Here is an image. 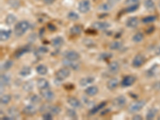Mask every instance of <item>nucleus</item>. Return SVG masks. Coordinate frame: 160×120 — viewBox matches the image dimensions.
<instances>
[{"instance_id":"nucleus-24","label":"nucleus","mask_w":160,"mask_h":120,"mask_svg":"<svg viewBox=\"0 0 160 120\" xmlns=\"http://www.w3.org/2000/svg\"><path fill=\"white\" fill-rule=\"evenodd\" d=\"M17 21V18L15 16V15H13V14H9V15H7V17H6L5 19V22L6 24L8 25V26H11L14 23H15Z\"/></svg>"},{"instance_id":"nucleus-30","label":"nucleus","mask_w":160,"mask_h":120,"mask_svg":"<svg viewBox=\"0 0 160 120\" xmlns=\"http://www.w3.org/2000/svg\"><path fill=\"white\" fill-rule=\"evenodd\" d=\"M123 47V43L119 41H114V42H111V44L109 45V48L112 51H117V50L121 49V47Z\"/></svg>"},{"instance_id":"nucleus-14","label":"nucleus","mask_w":160,"mask_h":120,"mask_svg":"<svg viewBox=\"0 0 160 120\" xmlns=\"http://www.w3.org/2000/svg\"><path fill=\"white\" fill-rule=\"evenodd\" d=\"M126 27H129V28H135V27H138V18L135 17V16L130 17L126 21Z\"/></svg>"},{"instance_id":"nucleus-34","label":"nucleus","mask_w":160,"mask_h":120,"mask_svg":"<svg viewBox=\"0 0 160 120\" xmlns=\"http://www.w3.org/2000/svg\"><path fill=\"white\" fill-rule=\"evenodd\" d=\"M157 19V17L155 15H149V16H146L145 18H143L142 19V22L145 24H148V23H151V22H155V20Z\"/></svg>"},{"instance_id":"nucleus-49","label":"nucleus","mask_w":160,"mask_h":120,"mask_svg":"<svg viewBox=\"0 0 160 120\" xmlns=\"http://www.w3.org/2000/svg\"><path fill=\"white\" fill-rule=\"evenodd\" d=\"M120 1V0H107V2L109 3H111V5H115L116 3H118Z\"/></svg>"},{"instance_id":"nucleus-27","label":"nucleus","mask_w":160,"mask_h":120,"mask_svg":"<svg viewBox=\"0 0 160 120\" xmlns=\"http://www.w3.org/2000/svg\"><path fill=\"white\" fill-rule=\"evenodd\" d=\"M36 71L37 73L40 75H45L48 72V70H47V67L45 65L40 64V65L36 66Z\"/></svg>"},{"instance_id":"nucleus-42","label":"nucleus","mask_w":160,"mask_h":120,"mask_svg":"<svg viewBox=\"0 0 160 120\" xmlns=\"http://www.w3.org/2000/svg\"><path fill=\"white\" fill-rule=\"evenodd\" d=\"M67 115L68 117H70V119H76L77 118L76 112L74 110H71V109H69V110H67Z\"/></svg>"},{"instance_id":"nucleus-10","label":"nucleus","mask_w":160,"mask_h":120,"mask_svg":"<svg viewBox=\"0 0 160 120\" xmlns=\"http://www.w3.org/2000/svg\"><path fill=\"white\" fill-rule=\"evenodd\" d=\"M65 59L72 60V61H77L80 58V54L75 51H68L64 54Z\"/></svg>"},{"instance_id":"nucleus-56","label":"nucleus","mask_w":160,"mask_h":120,"mask_svg":"<svg viewBox=\"0 0 160 120\" xmlns=\"http://www.w3.org/2000/svg\"><path fill=\"white\" fill-rule=\"evenodd\" d=\"M2 119L3 120H12L13 119L10 117V116H9V117H8V116H4V117L2 118Z\"/></svg>"},{"instance_id":"nucleus-11","label":"nucleus","mask_w":160,"mask_h":120,"mask_svg":"<svg viewBox=\"0 0 160 120\" xmlns=\"http://www.w3.org/2000/svg\"><path fill=\"white\" fill-rule=\"evenodd\" d=\"M67 102L73 108H80L82 107L81 102L78 98H75V97H68L67 99Z\"/></svg>"},{"instance_id":"nucleus-33","label":"nucleus","mask_w":160,"mask_h":120,"mask_svg":"<svg viewBox=\"0 0 160 120\" xmlns=\"http://www.w3.org/2000/svg\"><path fill=\"white\" fill-rule=\"evenodd\" d=\"M143 39H144V35H143V33L138 32V33H136V34L134 35L133 38H132V40H133L134 42L138 43V42H140L141 41H143Z\"/></svg>"},{"instance_id":"nucleus-7","label":"nucleus","mask_w":160,"mask_h":120,"mask_svg":"<svg viewBox=\"0 0 160 120\" xmlns=\"http://www.w3.org/2000/svg\"><path fill=\"white\" fill-rule=\"evenodd\" d=\"M126 103V98L123 95H120L119 97H116L114 98L113 102H112V104L114 107L117 108H122L125 107Z\"/></svg>"},{"instance_id":"nucleus-32","label":"nucleus","mask_w":160,"mask_h":120,"mask_svg":"<svg viewBox=\"0 0 160 120\" xmlns=\"http://www.w3.org/2000/svg\"><path fill=\"white\" fill-rule=\"evenodd\" d=\"M156 115H157V110L155 108H150V110H148L147 116H146V119L148 120L153 119L156 116Z\"/></svg>"},{"instance_id":"nucleus-52","label":"nucleus","mask_w":160,"mask_h":120,"mask_svg":"<svg viewBox=\"0 0 160 120\" xmlns=\"http://www.w3.org/2000/svg\"><path fill=\"white\" fill-rule=\"evenodd\" d=\"M154 31H155V27H149V28H148V29L146 31H147V34H150V33H152Z\"/></svg>"},{"instance_id":"nucleus-25","label":"nucleus","mask_w":160,"mask_h":120,"mask_svg":"<svg viewBox=\"0 0 160 120\" xmlns=\"http://www.w3.org/2000/svg\"><path fill=\"white\" fill-rule=\"evenodd\" d=\"M106 105H107V103H106V102H102V103L97 105L96 107H94L90 110V115H95V114L98 113L100 110H102L104 107H106Z\"/></svg>"},{"instance_id":"nucleus-26","label":"nucleus","mask_w":160,"mask_h":120,"mask_svg":"<svg viewBox=\"0 0 160 120\" xmlns=\"http://www.w3.org/2000/svg\"><path fill=\"white\" fill-rule=\"evenodd\" d=\"M51 42H52V45H53V47H61V46H62V45L63 44V42H64V40H63V39L62 38V37L58 36V37H56V38H55V39H52V41H51Z\"/></svg>"},{"instance_id":"nucleus-36","label":"nucleus","mask_w":160,"mask_h":120,"mask_svg":"<svg viewBox=\"0 0 160 120\" xmlns=\"http://www.w3.org/2000/svg\"><path fill=\"white\" fill-rule=\"evenodd\" d=\"M79 15H78L76 12H75V11H70V12L68 13L67 19H70V21L75 22V21H77V20L79 19Z\"/></svg>"},{"instance_id":"nucleus-1","label":"nucleus","mask_w":160,"mask_h":120,"mask_svg":"<svg viewBox=\"0 0 160 120\" xmlns=\"http://www.w3.org/2000/svg\"><path fill=\"white\" fill-rule=\"evenodd\" d=\"M29 28L30 22L28 21H26V20L20 21V22H17L15 26L14 32H15V34L16 36L21 37L29 30Z\"/></svg>"},{"instance_id":"nucleus-44","label":"nucleus","mask_w":160,"mask_h":120,"mask_svg":"<svg viewBox=\"0 0 160 120\" xmlns=\"http://www.w3.org/2000/svg\"><path fill=\"white\" fill-rule=\"evenodd\" d=\"M112 57V54H110V53H102L99 55V59H102V60H107V59H111Z\"/></svg>"},{"instance_id":"nucleus-58","label":"nucleus","mask_w":160,"mask_h":120,"mask_svg":"<svg viewBox=\"0 0 160 120\" xmlns=\"http://www.w3.org/2000/svg\"><path fill=\"white\" fill-rule=\"evenodd\" d=\"M159 7L160 8V1H159Z\"/></svg>"},{"instance_id":"nucleus-21","label":"nucleus","mask_w":160,"mask_h":120,"mask_svg":"<svg viewBox=\"0 0 160 120\" xmlns=\"http://www.w3.org/2000/svg\"><path fill=\"white\" fill-rule=\"evenodd\" d=\"M99 92V89L96 86H89L85 90V94L88 96H95V95H97Z\"/></svg>"},{"instance_id":"nucleus-28","label":"nucleus","mask_w":160,"mask_h":120,"mask_svg":"<svg viewBox=\"0 0 160 120\" xmlns=\"http://www.w3.org/2000/svg\"><path fill=\"white\" fill-rule=\"evenodd\" d=\"M144 7L148 10H152L155 9V3L153 0H145L144 3H143Z\"/></svg>"},{"instance_id":"nucleus-31","label":"nucleus","mask_w":160,"mask_h":120,"mask_svg":"<svg viewBox=\"0 0 160 120\" xmlns=\"http://www.w3.org/2000/svg\"><path fill=\"white\" fill-rule=\"evenodd\" d=\"M70 32L72 35H79V34H81V32H82V28H81V27H79V26H78V25H75V26H73V27L70 28Z\"/></svg>"},{"instance_id":"nucleus-38","label":"nucleus","mask_w":160,"mask_h":120,"mask_svg":"<svg viewBox=\"0 0 160 120\" xmlns=\"http://www.w3.org/2000/svg\"><path fill=\"white\" fill-rule=\"evenodd\" d=\"M138 7H139V3H137V4H134V5L127 6V8L125 10V12L126 13H132L135 12L136 10H138Z\"/></svg>"},{"instance_id":"nucleus-53","label":"nucleus","mask_w":160,"mask_h":120,"mask_svg":"<svg viewBox=\"0 0 160 120\" xmlns=\"http://www.w3.org/2000/svg\"><path fill=\"white\" fill-rule=\"evenodd\" d=\"M55 1V0H43L44 3H46V4H47V5H50L51 3H53Z\"/></svg>"},{"instance_id":"nucleus-18","label":"nucleus","mask_w":160,"mask_h":120,"mask_svg":"<svg viewBox=\"0 0 160 120\" xmlns=\"http://www.w3.org/2000/svg\"><path fill=\"white\" fill-rule=\"evenodd\" d=\"M11 31L10 30H1L0 31V40L1 41H7L10 39Z\"/></svg>"},{"instance_id":"nucleus-2","label":"nucleus","mask_w":160,"mask_h":120,"mask_svg":"<svg viewBox=\"0 0 160 120\" xmlns=\"http://www.w3.org/2000/svg\"><path fill=\"white\" fill-rule=\"evenodd\" d=\"M70 75V69L66 66L65 68L59 69L58 71H56L55 73V78L54 80V83H55L56 84H60L62 82L68 78Z\"/></svg>"},{"instance_id":"nucleus-50","label":"nucleus","mask_w":160,"mask_h":120,"mask_svg":"<svg viewBox=\"0 0 160 120\" xmlns=\"http://www.w3.org/2000/svg\"><path fill=\"white\" fill-rule=\"evenodd\" d=\"M132 119L133 120H141V119H143V117H142V116H141V115H135V116H133Z\"/></svg>"},{"instance_id":"nucleus-13","label":"nucleus","mask_w":160,"mask_h":120,"mask_svg":"<svg viewBox=\"0 0 160 120\" xmlns=\"http://www.w3.org/2000/svg\"><path fill=\"white\" fill-rule=\"evenodd\" d=\"M22 112H23L24 115H28V116H32V115H34L36 113V108L34 105H31V104L27 105L23 108Z\"/></svg>"},{"instance_id":"nucleus-57","label":"nucleus","mask_w":160,"mask_h":120,"mask_svg":"<svg viewBox=\"0 0 160 120\" xmlns=\"http://www.w3.org/2000/svg\"><path fill=\"white\" fill-rule=\"evenodd\" d=\"M155 54H157V55H160V46L158 47L157 49H156V51H155Z\"/></svg>"},{"instance_id":"nucleus-15","label":"nucleus","mask_w":160,"mask_h":120,"mask_svg":"<svg viewBox=\"0 0 160 120\" xmlns=\"http://www.w3.org/2000/svg\"><path fill=\"white\" fill-rule=\"evenodd\" d=\"M10 83V77L7 74H2L0 76V83H1V87H5L8 86Z\"/></svg>"},{"instance_id":"nucleus-47","label":"nucleus","mask_w":160,"mask_h":120,"mask_svg":"<svg viewBox=\"0 0 160 120\" xmlns=\"http://www.w3.org/2000/svg\"><path fill=\"white\" fill-rule=\"evenodd\" d=\"M43 119L45 120H51L53 119V115L51 112H46L43 115Z\"/></svg>"},{"instance_id":"nucleus-19","label":"nucleus","mask_w":160,"mask_h":120,"mask_svg":"<svg viewBox=\"0 0 160 120\" xmlns=\"http://www.w3.org/2000/svg\"><path fill=\"white\" fill-rule=\"evenodd\" d=\"M119 85V79L117 78H112L107 82V86L109 90H114Z\"/></svg>"},{"instance_id":"nucleus-4","label":"nucleus","mask_w":160,"mask_h":120,"mask_svg":"<svg viewBox=\"0 0 160 120\" xmlns=\"http://www.w3.org/2000/svg\"><path fill=\"white\" fill-rule=\"evenodd\" d=\"M78 10L82 14H86L90 10V2L89 0H82L78 4Z\"/></svg>"},{"instance_id":"nucleus-23","label":"nucleus","mask_w":160,"mask_h":120,"mask_svg":"<svg viewBox=\"0 0 160 120\" xmlns=\"http://www.w3.org/2000/svg\"><path fill=\"white\" fill-rule=\"evenodd\" d=\"M8 115L9 116L12 118L13 119H18V118L19 117V111L18 110L17 108H15V107H10L8 109Z\"/></svg>"},{"instance_id":"nucleus-8","label":"nucleus","mask_w":160,"mask_h":120,"mask_svg":"<svg viewBox=\"0 0 160 120\" xmlns=\"http://www.w3.org/2000/svg\"><path fill=\"white\" fill-rule=\"evenodd\" d=\"M40 95L46 101H51L54 98V97H55L54 92L49 88L40 90Z\"/></svg>"},{"instance_id":"nucleus-37","label":"nucleus","mask_w":160,"mask_h":120,"mask_svg":"<svg viewBox=\"0 0 160 120\" xmlns=\"http://www.w3.org/2000/svg\"><path fill=\"white\" fill-rule=\"evenodd\" d=\"M13 65V62L11 60H7L2 64V66H1V69H2V71H7Z\"/></svg>"},{"instance_id":"nucleus-9","label":"nucleus","mask_w":160,"mask_h":120,"mask_svg":"<svg viewBox=\"0 0 160 120\" xmlns=\"http://www.w3.org/2000/svg\"><path fill=\"white\" fill-rule=\"evenodd\" d=\"M135 82V77L133 75H127L122 80L121 86L123 87H128L133 85Z\"/></svg>"},{"instance_id":"nucleus-6","label":"nucleus","mask_w":160,"mask_h":120,"mask_svg":"<svg viewBox=\"0 0 160 120\" xmlns=\"http://www.w3.org/2000/svg\"><path fill=\"white\" fill-rule=\"evenodd\" d=\"M146 61L145 57L143 56V54H138L137 55L135 56V58L132 60V66L135 68H138V67H140L141 66H143L144 63Z\"/></svg>"},{"instance_id":"nucleus-55","label":"nucleus","mask_w":160,"mask_h":120,"mask_svg":"<svg viewBox=\"0 0 160 120\" xmlns=\"http://www.w3.org/2000/svg\"><path fill=\"white\" fill-rule=\"evenodd\" d=\"M47 27H48V28L50 29V31H55V27H54V26L52 24H49L48 26H47Z\"/></svg>"},{"instance_id":"nucleus-29","label":"nucleus","mask_w":160,"mask_h":120,"mask_svg":"<svg viewBox=\"0 0 160 120\" xmlns=\"http://www.w3.org/2000/svg\"><path fill=\"white\" fill-rule=\"evenodd\" d=\"M31 74V68L30 66H23L19 71L20 76L22 77H27Z\"/></svg>"},{"instance_id":"nucleus-20","label":"nucleus","mask_w":160,"mask_h":120,"mask_svg":"<svg viewBox=\"0 0 160 120\" xmlns=\"http://www.w3.org/2000/svg\"><path fill=\"white\" fill-rule=\"evenodd\" d=\"M112 8H113V5H111V3L107 2V3H101V4L98 7V10H101L102 12H108V11L111 10Z\"/></svg>"},{"instance_id":"nucleus-39","label":"nucleus","mask_w":160,"mask_h":120,"mask_svg":"<svg viewBox=\"0 0 160 120\" xmlns=\"http://www.w3.org/2000/svg\"><path fill=\"white\" fill-rule=\"evenodd\" d=\"M49 110L53 115H57L60 113L61 109L58 106H51V107H49Z\"/></svg>"},{"instance_id":"nucleus-41","label":"nucleus","mask_w":160,"mask_h":120,"mask_svg":"<svg viewBox=\"0 0 160 120\" xmlns=\"http://www.w3.org/2000/svg\"><path fill=\"white\" fill-rule=\"evenodd\" d=\"M11 100V96L9 95H4L1 97V103L2 104H7Z\"/></svg>"},{"instance_id":"nucleus-5","label":"nucleus","mask_w":160,"mask_h":120,"mask_svg":"<svg viewBox=\"0 0 160 120\" xmlns=\"http://www.w3.org/2000/svg\"><path fill=\"white\" fill-rule=\"evenodd\" d=\"M110 27H111V25H110L109 22H107L98 21V22H93L91 24V27L93 29H95V31H104V30L108 29Z\"/></svg>"},{"instance_id":"nucleus-17","label":"nucleus","mask_w":160,"mask_h":120,"mask_svg":"<svg viewBox=\"0 0 160 120\" xmlns=\"http://www.w3.org/2000/svg\"><path fill=\"white\" fill-rule=\"evenodd\" d=\"M63 65H65L68 68H72L75 69V70H77L79 68V63H78L76 61H72V60H69V59H64L63 60Z\"/></svg>"},{"instance_id":"nucleus-48","label":"nucleus","mask_w":160,"mask_h":120,"mask_svg":"<svg viewBox=\"0 0 160 120\" xmlns=\"http://www.w3.org/2000/svg\"><path fill=\"white\" fill-rule=\"evenodd\" d=\"M83 42H84V44L86 45V46H87V47H90V44L91 45V46H93L94 45V42H93L92 40H90V39H84L83 40Z\"/></svg>"},{"instance_id":"nucleus-45","label":"nucleus","mask_w":160,"mask_h":120,"mask_svg":"<svg viewBox=\"0 0 160 120\" xmlns=\"http://www.w3.org/2000/svg\"><path fill=\"white\" fill-rule=\"evenodd\" d=\"M139 1H140V0H125V1H124V4L126 6L134 5V4L139 3Z\"/></svg>"},{"instance_id":"nucleus-40","label":"nucleus","mask_w":160,"mask_h":120,"mask_svg":"<svg viewBox=\"0 0 160 120\" xmlns=\"http://www.w3.org/2000/svg\"><path fill=\"white\" fill-rule=\"evenodd\" d=\"M33 87H34V83H32L31 81L27 82V83H25L23 84V86H22V88L23 90L26 91H31L33 90Z\"/></svg>"},{"instance_id":"nucleus-54","label":"nucleus","mask_w":160,"mask_h":120,"mask_svg":"<svg viewBox=\"0 0 160 120\" xmlns=\"http://www.w3.org/2000/svg\"><path fill=\"white\" fill-rule=\"evenodd\" d=\"M154 87H155V89H157V90H160V81L156 83L154 85Z\"/></svg>"},{"instance_id":"nucleus-35","label":"nucleus","mask_w":160,"mask_h":120,"mask_svg":"<svg viewBox=\"0 0 160 120\" xmlns=\"http://www.w3.org/2000/svg\"><path fill=\"white\" fill-rule=\"evenodd\" d=\"M30 51L29 48H27V47H22V48H19V49L17 51L15 52V58H20V57L22 56V54H24L25 53H27Z\"/></svg>"},{"instance_id":"nucleus-12","label":"nucleus","mask_w":160,"mask_h":120,"mask_svg":"<svg viewBox=\"0 0 160 120\" xmlns=\"http://www.w3.org/2000/svg\"><path fill=\"white\" fill-rule=\"evenodd\" d=\"M95 82V78L94 77H91V76H87V77H84V78H82L79 80V85L81 86H87L88 85L93 83Z\"/></svg>"},{"instance_id":"nucleus-51","label":"nucleus","mask_w":160,"mask_h":120,"mask_svg":"<svg viewBox=\"0 0 160 120\" xmlns=\"http://www.w3.org/2000/svg\"><path fill=\"white\" fill-rule=\"evenodd\" d=\"M39 51L41 52V53H46V52L48 51V50L46 47H40L39 49Z\"/></svg>"},{"instance_id":"nucleus-22","label":"nucleus","mask_w":160,"mask_h":120,"mask_svg":"<svg viewBox=\"0 0 160 120\" xmlns=\"http://www.w3.org/2000/svg\"><path fill=\"white\" fill-rule=\"evenodd\" d=\"M108 70L111 73H116L119 70V64L118 62L113 61L108 65Z\"/></svg>"},{"instance_id":"nucleus-16","label":"nucleus","mask_w":160,"mask_h":120,"mask_svg":"<svg viewBox=\"0 0 160 120\" xmlns=\"http://www.w3.org/2000/svg\"><path fill=\"white\" fill-rule=\"evenodd\" d=\"M49 82L46 80V78H39L37 80V87L39 89V90H43V89L49 88Z\"/></svg>"},{"instance_id":"nucleus-46","label":"nucleus","mask_w":160,"mask_h":120,"mask_svg":"<svg viewBox=\"0 0 160 120\" xmlns=\"http://www.w3.org/2000/svg\"><path fill=\"white\" fill-rule=\"evenodd\" d=\"M158 66L157 65H155V66H153L149 70V71H147V75L149 76V77H151V76L155 75V71H156V69H157Z\"/></svg>"},{"instance_id":"nucleus-43","label":"nucleus","mask_w":160,"mask_h":120,"mask_svg":"<svg viewBox=\"0 0 160 120\" xmlns=\"http://www.w3.org/2000/svg\"><path fill=\"white\" fill-rule=\"evenodd\" d=\"M31 102L33 104H38L41 102V98H39L38 95H33L31 97Z\"/></svg>"},{"instance_id":"nucleus-3","label":"nucleus","mask_w":160,"mask_h":120,"mask_svg":"<svg viewBox=\"0 0 160 120\" xmlns=\"http://www.w3.org/2000/svg\"><path fill=\"white\" fill-rule=\"evenodd\" d=\"M146 105V101L145 100H138L134 102V103H131L130 106L127 108L129 113H137L138 111H140L143 108V107Z\"/></svg>"}]
</instances>
